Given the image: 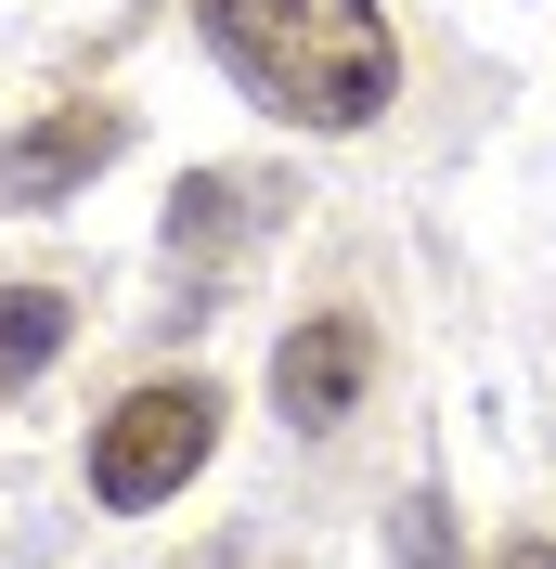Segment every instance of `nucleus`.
I'll use <instances>...</instances> for the list:
<instances>
[{"label":"nucleus","instance_id":"nucleus-6","mask_svg":"<svg viewBox=\"0 0 556 569\" xmlns=\"http://www.w3.org/2000/svg\"><path fill=\"white\" fill-rule=\"evenodd\" d=\"M66 284H0V401L13 389H39L52 376V350H66Z\"/></svg>","mask_w":556,"mask_h":569},{"label":"nucleus","instance_id":"nucleus-2","mask_svg":"<svg viewBox=\"0 0 556 569\" xmlns=\"http://www.w3.org/2000/svg\"><path fill=\"white\" fill-rule=\"evenodd\" d=\"M208 453H220V389L208 376H156V389H130L91 427V505L142 518V505H169Z\"/></svg>","mask_w":556,"mask_h":569},{"label":"nucleus","instance_id":"nucleus-5","mask_svg":"<svg viewBox=\"0 0 556 569\" xmlns=\"http://www.w3.org/2000/svg\"><path fill=\"white\" fill-rule=\"evenodd\" d=\"M246 233H259V181H234V169H195V181L169 194V259H181V272H220V259H234Z\"/></svg>","mask_w":556,"mask_h":569},{"label":"nucleus","instance_id":"nucleus-8","mask_svg":"<svg viewBox=\"0 0 556 569\" xmlns=\"http://www.w3.org/2000/svg\"><path fill=\"white\" fill-rule=\"evenodd\" d=\"M505 569H556V543H530V531H518V543H505Z\"/></svg>","mask_w":556,"mask_h":569},{"label":"nucleus","instance_id":"nucleus-4","mask_svg":"<svg viewBox=\"0 0 556 569\" xmlns=\"http://www.w3.org/2000/svg\"><path fill=\"white\" fill-rule=\"evenodd\" d=\"M130 156V104H52L0 142V208H66Z\"/></svg>","mask_w":556,"mask_h":569},{"label":"nucleus","instance_id":"nucleus-3","mask_svg":"<svg viewBox=\"0 0 556 569\" xmlns=\"http://www.w3.org/2000/svg\"><path fill=\"white\" fill-rule=\"evenodd\" d=\"M363 389H376V323L363 311H298L285 323V350H272V415L285 427H349L363 415Z\"/></svg>","mask_w":556,"mask_h":569},{"label":"nucleus","instance_id":"nucleus-1","mask_svg":"<svg viewBox=\"0 0 556 569\" xmlns=\"http://www.w3.org/2000/svg\"><path fill=\"white\" fill-rule=\"evenodd\" d=\"M220 78L285 130H376L401 104V39L376 0H195Z\"/></svg>","mask_w":556,"mask_h":569},{"label":"nucleus","instance_id":"nucleus-7","mask_svg":"<svg viewBox=\"0 0 556 569\" xmlns=\"http://www.w3.org/2000/svg\"><path fill=\"white\" fill-rule=\"evenodd\" d=\"M388 569H453V505L415 492L401 505V531H388Z\"/></svg>","mask_w":556,"mask_h":569}]
</instances>
